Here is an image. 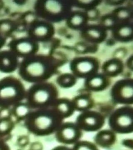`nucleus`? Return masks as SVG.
Wrapping results in <instances>:
<instances>
[{
  "instance_id": "nucleus-4",
  "label": "nucleus",
  "mask_w": 133,
  "mask_h": 150,
  "mask_svg": "<svg viewBox=\"0 0 133 150\" xmlns=\"http://www.w3.org/2000/svg\"><path fill=\"white\" fill-rule=\"evenodd\" d=\"M57 96L55 85L47 81L32 84L27 90L25 100L32 110H37L51 107Z\"/></svg>"
},
{
  "instance_id": "nucleus-2",
  "label": "nucleus",
  "mask_w": 133,
  "mask_h": 150,
  "mask_svg": "<svg viewBox=\"0 0 133 150\" xmlns=\"http://www.w3.org/2000/svg\"><path fill=\"white\" fill-rule=\"evenodd\" d=\"M61 117L52 107L37 109L27 117L25 124L31 134L44 136L55 128Z\"/></svg>"
},
{
  "instance_id": "nucleus-5",
  "label": "nucleus",
  "mask_w": 133,
  "mask_h": 150,
  "mask_svg": "<svg viewBox=\"0 0 133 150\" xmlns=\"http://www.w3.org/2000/svg\"><path fill=\"white\" fill-rule=\"evenodd\" d=\"M26 90L20 80L13 76L0 79V108H8L26 99Z\"/></svg>"
},
{
  "instance_id": "nucleus-8",
  "label": "nucleus",
  "mask_w": 133,
  "mask_h": 150,
  "mask_svg": "<svg viewBox=\"0 0 133 150\" xmlns=\"http://www.w3.org/2000/svg\"><path fill=\"white\" fill-rule=\"evenodd\" d=\"M8 47L9 49L18 58L23 59L37 54L39 49V43L28 36L12 40L9 42Z\"/></svg>"
},
{
  "instance_id": "nucleus-27",
  "label": "nucleus",
  "mask_w": 133,
  "mask_h": 150,
  "mask_svg": "<svg viewBox=\"0 0 133 150\" xmlns=\"http://www.w3.org/2000/svg\"><path fill=\"white\" fill-rule=\"evenodd\" d=\"M77 132L74 127L65 126L62 128L61 131V137L65 141H71L75 138Z\"/></svg>"
},
{
  "instance_id": "nucleus-29",
  "label": "nucleus",
  "mask_w": 133,
  "mask_h": 150,
  "mask_svg": "<svg viewBox=\"0 0 133 150\" xmlns=\"http://www.w3.org/2000/svg\"><path fill=\"white\" fill-rule=\"evenodd\" d=\"M125 65L129 70L133 71V54L129 56L126 60Z\"/></svg>"
},
{
  "instance_id": "nucleus-30",
  "label": "nucleus",
  "mask_w": 133,
  "mask_h": 150,
  "mask_svg": "<svg viewBox=\"0 0 133 150\" xmlns=\"http://www.w3.org/2000/svg\"><path fill=\"white\" fill-rule=\"evenodd\" d=\"M0 150H11L9 145L1 138H0Z\"/></svg>"
},
{
  "instance_id": "nucleus-34",
  "label": "nucleus",
  "mask_w": 133,
  "mask_h": 150,
  "mask_svg": "<svg viewBox=\"0 0 133 150\" xmlns=\"http://www.w3.org/2000/svg\"><path fill=\"white\" fill-rule=\"evenodd\" d=\"M77 150H93V149L88 145H81L78 147Z\"/></svg>"
},
{
  "instance_id": "nucleus-11",
  "label": "nucleus",
  "mask_w": 133,
  "mask_h": 150,
  "mask_svg": "<svg viewBox=\"0 0 133 150\" xmlns=\"http://www.w3.org/2000/svg\"><path fill=\"white\" fill-rule=\"evenodd\" d=\"M19 58L10 50H0V72L10 74L18 68Z\"/></svg>"
},
{
  "instance_id": "nucleus-22",
  "label": "nucleus",
  "mask_w": 133,
  "mask_h": 150,
  "mask_svg": "<svg viewBox=\"0 0 133 150\" xmlns=\"http://www.w3.org/2000/svg\"><path fill=\"white\" fill-rule=\"evenodd\" d=\"M73 108L77 110H83L88 109L91 105L90 98L86 96H77L73 102Z\"/></svg>"
},
{
  "instance_id": "nucleus-32",
  "label": "nucleus",
  "mask_w": 133,
  "mask_h": 150,
  "mask_svg": "<svg viewBox=\"0 0 133 150\" xmlns=\"http://www.w3.org/2000/svg\"><path fill=\"white\" fill-rule=\"evenodd\" d=\"M125 1H106V3H108L109 5H113V6H116V5H121L123 4Z\"/></svg>"
},
{
  "instance_id": "nucleus-15",
  "label": "nucleus",
  "mask_w": 133,
  "mask_h": 150,
  "mask_svg": "<svg viewBox=\"0 0 133 150\" xmlns=\"http://www.w3.org/2000/svg\"><path fill=\"white\" fill-rule=\"evenodd\" d=\"M124 69V65L121 59L113 58L106 61L101 67L103 74L108 77L118 76Z\"/></svg>"
},
{
  "instance_id": "nucleus-6",
  "label": "nucleus",
  "mask_w": 133,
  "mask_h": 150,
  "mask_svg": "<svg viewBox=\"0 0 133 150\" xmlns=\"http://www.w3.org/2000/svg\"><path fill=\"white\" fill-rule=\"evenodd\" d=\"M99 63L97 59L91 56H81L70 62V69L75 77L84 78L98 73Z\"/></svg>"
},
{
  "instance_id": "nucleus-21",
  "label": "nucleus",
  "mask_w": 133,
  "mask_h": 150,
  "mask_svg": "<svg viewBox=\"0 0 133 150\" xmlns=\"http://www.w3.org/2000/svg\"><path fill=\"white\" fill-rule=\"evenodd\" d=\"M80 120L87 126L93 127L96 126L100 122L101 116L96 112H87L82 114Z\"/></svg>"
},
{
  "instance_id": "nucleus-10",
  "label": "nucleus",
  "mask_w": 133,
  "mask_h": 150,
  "mask_svg": "<svg viewBox=\"0 0 133 150\" xmlns=\"http://www.w3.org/2000/svg\"><path fill=\"white\" fill-rule=\"evenodd\" d=\"M80 35L87 42L92 44H99L106 40L107 33L99 24H87L80 30Z\"/></svg>"
},
{
  "instance_id": "nucleus-20",
  "label": "nucleus",
  "mask_w": 133,
  "mask_h": 150,
  "mask_svg": "<svg viewBox=\"0 0 133 150\" xmlns=\"http://www.w3.org/2000/svg\"><path fill=\"white\" fill-rule=\"evenodd\" d=\"M77 78L72 73H63L59 75L56 79V83L63 88H70L77 83Z\"/></svg>"
},
{
  "instance_id": "nucleus-23",
  "label": "nucleus",
  "mask_w": 133,
  "mask_h": 150,
  "mask_svg": "<svg viewBox=\"0 0 133 150\" xmlns=\"http://www.w3.org/2000/svg\"><path fill=\"white\" fill-rule=\"evenodd\" d=\"M16 25L14 21L10 19L0 20V35L6 38L7 35L14 32Z\"/></svg>"
},
{
  "instance_id": "nucleus-3",
  "label": "nucleus",
  "mask_w": 133,
  "mask_h": 150,
  "mask_svg": "<svg viewBox=\"0 0 133 150\" xmlns=\"http://www.w3.org/2000/svg\"><path fill=\"white\" fill-rule=\"evenodd\" d=\"M72 7L71 1L39 0L35 2L33 8L37 16L53 23L66 20Z\"/></svg>"
},
{
  "instance_id": "nucleus-1",
  "label": "nucleus",
  "mask_w": 133,
  "mask_h": 150,
  "mask_svg": "<svg viewBox=\"0 0 133 150\" xmlns=\"http://www.w3.org/2000/svg\"><path fill=\"white\" fill-rule=\"evenodd\" d=\"M57 67L51 56L36 54L22 59L18 71L22 79L33 83L47 81L54 75Z\"/></svg>"
},
{
  "instance_id": "nucleus-19",
  "label": "nucleus",
  "mask_w": 133,
  "mask_h": 150,
  "mask_svg": "<svg viewBox=\"0 0 133 150\" xmlns=\"http://www.w3.org/2000/svg\"><path fill=\"white\" fill-rule=\"evenodd\" d=\"M32 108L28 103L21 102L13 106L12 113L19 120H26L32 112Z\"/></svg>"
},
{
  "instance_id": "nucleus-12",
  "label": "nucleus",
  "mask_w": 133,
  "mask_h": 150,
  "mask_svg": "<svg viewBox=\"0 0 133 150\" xmlns=\"http://www.w3.org/2000/svg\"><path fill=\"white\" fill-rule=\"evenodd\" d=\"M112 37L120 42H129L133 40V21L117 23L111 30Z\"/></svg>"
},
{
  "instance_id": "nucleus-28",
  "label": "nucleus",
  "mask_w": 133,
  "mask_h": 150,
  "mask_svg": "<svg viewBox=\"0 0 133 150\" xmlns=\"http://www.w3.org/2000/svg\"><path fill=\"white\" fill-rule=\"evenodd\" d=\"M85 12L87 14L89 21L95 20L99 16V11L98 9H97L96 7L86 10L85 11Z\"/></svg>"
},
{
  "instance_id": "nucleus-7",
  "label": "nucleus",
  "mask_w": 133,
  "mask_h": 150,
  "mask_svg": "<svg viewBox=\"0 0 133 150\" xmlns=\"http://www.w3.org/2000/svg\"><path fill=\"white\" fill-rule=\"evenodd\" d=\"M53 23L42 19L35 20L29 26L28 36L37 43L49 41L55 35Z\"/></svg>"
},
{
  "instance_id": "nucleus-26",
  "label": "nucleus",
  "mask_w": 133,
  "mask_h": 150,
  "mask_svg": "<svg viewBox=\"0 0 133 150\" xmlns=\"http://www.w3.org/2000/svg\"><path fill=\"white\" fill-rule=\"evenodd\" d=\"M14 124L9 118L3 117L0 118V136L9 134L13 128Z\"/></svg>"
},
{
  "instance_id": "nucleus-35",
  "label": "nucleus",
  "mask_w": 133,
  "mask_h": 150,
  "mask_svg": "<svg viewBox=\"0 0 133 150\" xmlns=\"http://www.w3.org/2000/svg\"><path fill=\"white\" fill-rule=\"evenodd\" d=\"M55 150H61V149H56Z\"/></svg>"
},
{
  "instance_id": "nucleus-14",
  "label": "nucleus",
  "mask_w": 133,
  "mask_h": 150,
  "mask_svg": "<svg viewBox=\"0 0 133 150\" xmlns=\"http://www.w3.org/2000/svg\"><path fill=\"white\" fill-rule=\"evenodd\" d=\"M65 21L69 28L81 30L88 24L89 19L85 11H72Z\"/></svg>"
},
{
  "instance_id": "nucleus-24",
  "label": "nucleus",
  "mask_w": 133,
  "mask_h": 150,
  "mask_svg": "<svg viewBox=\"0 0 133 150\" xmlns=\"http://www.w3.org/2000/svg\"><path fill=\"white\" fill-rule=\"evenodd\" d=\"M117 23L116 20L111 13L106 14L101 17L99 24L106 30L111 31Z\"/></svg>"
},
{
  "instance_id": "nucleus-25",
  "label": "nucleus",
  "mask_w": 133,
  "mask_h": 150,
  "mask_svg": "<svg viewBox=\"0 0 133 150\" xmlns=\"http://www.w3.org/2000/svg\"><path fill=\"white\" fill-rule=\"evenodd\" d=\"M101 1H71L72 6L78 7L81 9H91L93 8H96L97 6L101 4Z\"/></svg>"
},
{
  "instance_id": "nucleus-9",
  "label": "nucleus",
  "mask_w": 133,
  "mask_h": 150,
  "mask_svg": "<svg viewBox=\"0 0 133 150\" xmlns=\"http://www.w3.org/2000/svg\"><path fill=\"white\" fill-rule=\"evenodd\" d=\"M111 95L115 100L121 103H133V78L117 81L111 88Z\"/></svg>"
},
{
  "instance_id": "nucleus-17",
  "label": "nucleus",
  "mask_w": 133,
  "mask_h": 150,
  "mask_svg": "<svg viewBox=\"0 0 133 150\" xmlns=\"http://www.w3.org/2000/svg\"><path fill=\"white\" fill-rule=\"evenodd\" d=\"M117 23L133 21V9L126 6H120L113 9L111 13Z\"/></svg>"
},
{
  "instance_id": "nucleus-36",
  "label": "nucleus",
  "mask_w": 133,
  "mask_h": 150,
  "mask_svg": "<svg viewBox=\"0 0 133 150\" xmlns=\"http://www.w3.org/2000/svg\"></svg>"
},
{
  "instance_id": "nucleus-16",
  "label": "nucleus",
  "mask_w": 133,
  "mask_h": 150,
  "mask_svg": "<svg viewBox=\"0 0 133 150\" xmlns=\"http://www.w3.org/2000/svg\"><path fill=\"white\" fill-rule=\"evenodd\" d=\"M116 124L122 128H127L133 124V110L122 108L117 110L113 115Z\"/></svg>"
},
{
  "instance_id": "nucleus-13",
  "label": "nucleus",
  "mask_w": 133,
  "mask_h": 150,
  "mask_svg": "<svg viewBox=\"0 0 133 150\" xmlns=\"http://www.w3.org/2000/svg\"><path fill=\"white\" fill-rule=\"evenodd\" d=\"M110 83L109 77L102 73H97L85 79L84 86L93 91H101L107 88Z\"/></svg>"
},
{
  "instance_id": "nucleus-33",
  "label": "nucleus",
  "mask_w": 133,
  "mask_h": 150,
  "mask_svg": "<svg viewBox=\"0 0 133 150\" xmlns=\"http://www.w3.org/2000/svg\"><path fill=\"white\" fill-rule=\"evenodd\" d=\"M6 38L0 35V50L2 49L6 43Z\"/></svg>"
},
{
  "instance_id": "nucleus-31",
  "label": "nucleus",
  "mask_w": 133,
  "mask_h": 150,
  "mask_svg": "<svg viewBox=\"0 0 133 150\" xmlns=\"http://www.w3.org/2000/svg\"><path fill=\"white\" fill-rule=\"evenodd\" d=\"M111 138V134H103L101 137V140L103 142H107L108 141H109Z\"/></svg>"
},
{
  "instance_id": "nucleus-18",
  "label": "nucleus",
  "mask_w": 133,
  "mask_h": 150,
  "mask_svg": "<svg viewBox=\"0 0 133 150\" xmlns=\"http://www.w3.org/2000/svg\"><path fill=\"white\" fill-rule=\"evenodd\" d=\"M51 107L61 117L69 116L73 109L72 103L66 99L57 100Z\"/></svg>"
}]
</instances>
